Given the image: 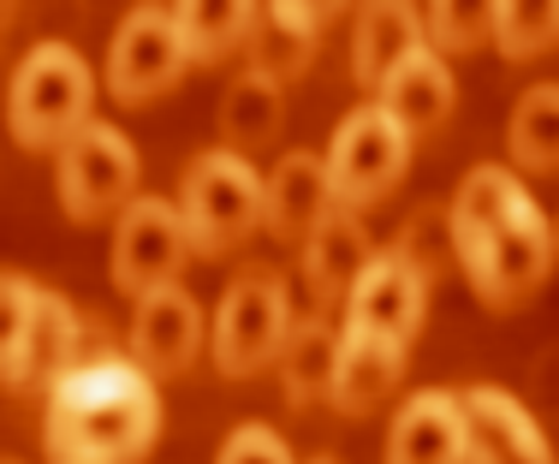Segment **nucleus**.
Here are the masks:
<instances>
[{
	"label": "nucleus",
	"instance_id": "nucleus-1",
	"mask_svg": "<svg viewBox=\"0 0 559 464\" xmlns=\"http://www.w3.org/2000/svg\"><path fill=\"white\" fill-rule=\"evenodd\" d=\"M155 441H162V388L119 352H84L43 393L48 464H143Z\"/></svg>",
	"mask_w": 559,
	"mask_h": 464
},
{
	"label": "nucleus",
	"instance_id": "nucleus-2",
	"mask_svg": "<svg viewBox=\"0 0 559 464\" xmlns=\"http://www.w3.org/2000/svg\"><path fill=\"white\" fill-rule=\"evenodd\" d=\"M96 119V72L72 43H36L7 84V126L19 150L60 155Z\"/></svg>",
	"mask_w": 559,
	"mask_h": 464
},
{
	"label": "nucleus",
	"instance_id": "nucleus-3",
	"mask_svg": "<svg viewBox=\"0 0 559 464\" xmlns=\"http://www.w3.org/2000/svg\"><path fill=\"white\" fill-rule=\"evenodd\" d=\"M179 221L191 257H233L262 233V174L233 150H197L179 174Z\"/></svg>",
	"mask_w": 559,
	"mask_h": 464
},
{
	"label": "nucleus",
	"instance_id": "nucleus-4",
	"mask_svg": "<svg viewBox=\"0 0 559 464\" xmlns=\"http://www.w3.org/2000/svg\"><path fill=\"white\" fill-rule=\"evenodd\" d=\"M292 322H298V304H292L286 274L269 262H250L245 274H233L209 316V357L226 381H250L280 357Z\"/></svg>",
	"mask_w": 559,
	"mask_h": 464
},
{
	"label": "nucleus",
	"instance_id": "nucleus-5",
	"mask_svg": "<svg viewBox=\"0 0 559 464\" xmlns=\"http://www.w3.org/2000/svg\"><path fill=\"white\" fill-rule=\"evenodd\" d=\"M411 150H417V138H411L405 126L376 108V102H357L352 114L334 126V143H328V197H334V209H352V215H364L369 203H381V197L393 191L399 179H405L411 167Z\"/></svg>",
	"mask_w": 559,
	"mask_h": 464
},
{
	"label": "nucleus",
	"instance_id": "nucleus-6",
	"mask_svg": "<svg viewBox=\"0 0 559 464\" xmlns=\"http://www.w3.org/2000/svg\"><path fill=\"white\" fill-rule=\"evenodd\" d=\"M138 143L108 119H90L72 143L55 155V197L66 209V221L96 227V221H119V209L138 197Z\"/></svg>",
	"mask_w": 559,
	"mask_h": 464
},
{
	"label": "nucleus",
	"instance_id": "nucleus-7",
	"mask_svg": "<svg viewBox=\"0 0 559 464\" xmlns=\"http://www.w3.org/2000/svg\"><path fill=\"white\" fill-rule=\"evenodd\" d=\"M191 245H185V221L179 203L167 197H131L114 221V245H108V274L131 304L150 298V292L179 286Z\"/></svg>",
	"mask_w": 559,
	"mask_h": 464
},
{
	"label": "nucleus",
	"instance_id": "nucleus-8",
	"mask_svg": "<svg viewBox=\"0 0 559 464\" xmlns=\"http://www.w3.org/2000/svg\"><path fill=\"white\" fill-rule=\"evenodd\" d=\"M459 274L471 281V292L488 304V310H518V304H530L542 286H548V274H554V227H548V215H542L536 203L518 209L488 245H476L471 257L459 262Z\"/></svg>",
	"mask_w": 559,
	"mask_h": 464
},
{
	"label": "nucleus",
	"instance_id": "nucleus-9",
	"mask_svg": "<svg viewBox=\"0 0 559 464\" xmlns=\"http://www.w3.org/2000/svg\"><path fill=\"white\" fill-rule=\"evenodd\" d=\"M185 72H191V55L179 43L173 7H138L119 19L114 43H108V66H102L114 102H126V108L162 102L167 90H179Z\"/></svg>",
	"mask_w": 559,
	"mask_h": 464
},
{
	"label": "nucleus",
	"instance_id": "nucleus-10",
	"mask_svg": "<svg viewBox=\"0 0 559 464\" xmlns=\"http://www.w3.org/2000/svg\"><path fill=\"white\" fill-rule=\"evenodd\" d=\"M459 417H464V464H559L548 429L518 393L464 388Z\"/></svg>",
	"mask_w": 559,
	"mask_h": 464
},
{
	"label": "nucleus",
	"instance_id": "nucleus-11",
	"mask_svg": "<svg viewBox=\"0 0 559 464\" xmlns=\"http://www.w3.org/2000/svg\"><path fill=\"white\" fill-rule=\"evenodd\" d=\"M203 346H209V316H203V304H197L185 286L150 292V298L131 304V352L126 357L150 381L185 376Z\"/></svg>",
	"mask_w": 559,
	"mask_h": 464
},
{
	"label": "nucleus",
	"instance_id": "nucleus-12",
	"mask_svg": "<svg viewBox=\"0 0 559 464\" xmlns=\"http://www.w3.org/2000/svg\"><path fill=\"white\" fill-rule=\"evenodd\" d=\"M429 292L435 286L423 281L417 269H405L399 257L376 250L364 281L345 298V328H364V334H381V340H393V346H411V340L423 334V322H429Z\"/></svg>",
	"mask_w": 559,
	"mask_h": 464
},
{
	"label": "nucleus",
	"instance_id": "nucleus-13",
	"mask_svg": "<svg viewBox=\"0 0 559 464\" xmlns=\"http://www.w3.org/2000/svg\"><path fill=\"white\" fill-rule=\"evenodd\" d=\"M369 257H376V238H369L364 221L352 209H328V221L298 245V274H304V292H310V310L334 316L352 298V286L364 281Z\"/></svg>",
	"mask_w": 559,
	"mask_h": 464
},
{
	"label": "nucleus",
	"instance_id": "nucleus-14",
	"mask_svg": "<svg viewBox=\"0 0 559 464\" xmlns=\"http://www.w3.org/2000/svg\"><path fill=\"white\" fill-rule=\"evenodd\" d=\"M328 209H334V197H328V162L316 150H286L262 174V233L274 245L298 250L328 221Z\"/></svg>",
	"mask_w": 559,
	"mask_h": 464
},
{
	"label": "nucleus",
	"instance_id": "nucleus-15",
	"mask_svg": "<svg viewBox=\"0 0 559 464\" xmlns=\"http://www.w3.org/2000/svg\"><path fill=\"white\" fill-rule=\"evenodd\" d=\"M316 48H322V12L304 0H274V7H250V36H245V72L269 78L286 90L292 78L310 72Z\"/></svg>",
	"mask_w": 559,
	"mask_h": 464
},
{
	"label": "nucleus",
	"instance_id": "nucleus-16",
	"mask_svg": "<svg viewBox=\"0 0 559 464\" xmlns=\"http://www.w3.org/2000/svg\"><path fill=\"white\" fill-rule=\"evenodd\" d=\"M405 381V346L381 334H364V328H340L334 346V381H328V405L340 417H369L399 393Z\"/></svg>",
	"mask_w": 559,
	"mask_h": 464
},
{
	"label": "nucleus",
	"instance_id": "nucleus-17",
	"mask_svg": "<svg viewBox=\"0 0 559 464\" xmlns=\"http://www.w3.org/2000/svg\"><path fill=\"white\" fill-rule=\"evenodd\" d=\"M84 357V316L78 304L55 286H36V304H31V328H24V352H19V369H12V388L19 393H36V388H55L66 369Z\"/></svg>",
	"mask_w": 559,
	"mask_h": 464
},
{
	"label": "nucleus",
	"instance_id": "nucleus-18",
	"mask_svg": "<svg viewBox=\"0 0 559 464\" xmlns=\"http://www.w3.org/2000/svg\"><path fill=\"white\" fill-rule=\"evenodd\" d=\"M369 102L388 108L411 138H429V131H441L452 119V108H459V78H452V66L435 55V48H411V55L381 78V90Z\"/></svg>",
	"mask_w": 559,
	"mask_h": 464
},
{
	"label": "nucleus",
	"instance_id": "nucleus-19",
	"mask_svg": "<svg viewBox=\"0 0 559 464\" xmlns=\"http://www.w3.org/2000/svg\"><path fill=\"white\" fill-rule=\"evenodd\" d=\"M381 464H464V417L452 388H423L393 411Z\"/></svg>",
	"mask_w": 559,
	"mask_h": 464
},
{
	"label": "nucleus",
	"instance_id": "nucleus-20",
	"mask_svg": "<svg viewBox=\"0 0 559 464\" xmlns=\"http://www.w3.org/2000/svg\"><path fill=\"white\" fill-rule=\"evenodd\" d=\"M536 197L524 191V179L512 174L506 162H476L471 174L459 179V191H452L447 203V221H452V245H459V262L471 257L476 245H488L506 221L518 215V209H530Z\"/></svg>",
	"mask_w": 559,
	"mask_h": 464
},
{
	"label": "nucleus",
	"instance_id": "nucleus-21",
	"mask_svg": "<svg viewBox=\"0 0 559 464\" xmlns=\"http://www.w3.org/2000/svg\"><path fill=\"white\" fill-rule=\"evenodd\" d=\"M411 48H423V7H405V0H369V7L352 12V78L369 90V96H376L381 78H388Z\"/></svg>",
	"mask_w": 559,
	"mask_h": 464
},
{
	"label": "nucleus",
	"instance_id": "nucleus-22",
	"mask_svg": "<svg viewBox=\"0 0 559 464\" xmlns=\"http://www.w3.org/2000/svg\"><path fill=\"white\" fill-rule=\"evenodd\" d=\"M215 126H221V150H233V155L250 162V150L280 143V126H286V90L269 84V78H257V72L226 78V90L215 102Z\"/></svg>",
	"mask_w": 559,
	"mask_h": 464
},
{
	"label": "nucleus",
	"instance_id": "nucleus-23",
	"mask_svg": "<svg viewBox=\"0 0 559 464\" xmlns=\"http://www.w3.org/2000/svg\"><path fill=\"white\" fill-rule=\"evenodd\" d=\"M334 346H340V328L328 316H298L280 346V388H286V405L292 411H310V405H328V381H334Z\"/></svg>",
	"mask_w": 559,
	"mask_h": 464
},
{
	"label": "nucleus",
	"instance_id": "nucleus-24",
	"mask_svg": "<svg viewBox=\"0 0 559 464\" xmlns=\"http://www.w3.org/2000/svg\"><path fill=\"white\" fill-rule=\"evenodd\" d=\"M512 174H559V84H530L506 114Z\"/></svg>",
	"mask_w": 559,
	"mask_h": 464
},
{
	"label": "nucleus",
	"instance_id": "nucleus-25",
	"mask_svg": "<svg viewBox=\"0 0 559 464\" xmlns=\"http://www.w3.org/2000/svg\"><path fill=\"white\" fill-rule=\"evenodd\" d=\"M173 24H179L191 66H221L226 55H245L250 7L245 0H185V7H173Z\"/></svg>",
	"mask_w": 559,
	"mask_h": 464
},
{
	"label": "nucleus",
	"instance_id": "nucleus-26",
	"mask_svg": "<svg viewBox=\"0 0 559 464\" xmlns=\"http://www.w3.org/2000/svg\"><path fill=\"white\" fill-rule=\"evenodd\" d=\"M488 48L506 60H542L559 48V0H495L488 7Z\"/></svg>",
	"mask_w": 559,
	"mask_h": 464
},
{
	"label": "nucleus",
	"instance_id": "nucleus-27",
	"mask_svg": "<svg viewBox=\"0 0 559 464\" xmlns=\"http://www.w3.org/2000/svg\"><path fill=\"white\" fill-rule=\"evenodd\" d=\"M388 257H399L405 269H417L423 281L435 286L441 269H459V245H452V221H447V203H417L405 221H399L393 245H381Z\"/></svg>",
	"mask_w": 559,
	"mask_h": 464
},
{
	"label": "nucleus",
	"instance_id": "nucleus-28",
	"mask_svg": "<svg viewBox=\"0 0 559 464\" xmlns=\"http://www.w3.org/2000/svg\"><path fill=\"white\" fill-rule=\"evenodd\" d=\"M423 48H435L447 66L488 48V7H464V0H429L423 7Z\"/></svg>",
	"mask_w": 559,
	"mask_h": 464
},
{
	"label": "nucleus",
	"instance_id": "nucleus-29",
	"mask_svg": "<svg viewBox=\"0 0 559 464\" xmlns=\"http://www.w3.org/2000/svg\"><path fill=\"white\" fill-rule=\"evenodd\" d=\"M31 304H36V281L0 269V388H12V369L24 352V328H31Z\"/></svg>",
	"mask_w": 559,
	"mask_h": 464
},
{
	"label": "nucleus",
	"instance_id": "nucleus-30",
	"mask_svg": "<svg viewBox=\"0 0 559 464\" xmlns=\"http://www.w3.org/2000/svg\"><path fill=\"white\" fill-rule=\"evenodd\" d=\"M215 464H298V459H292L286 441H280V429H269V423H238V429L221 441Z\"/></svg>",
	"mask_w": 559,
	"mask_h": 464
},
{
	"label": "nucleus",
	"instance_id": "nucleus-31",
	"mask_svg": "<svg viewBox=\"0 0 559 464\" xmlns=\"http://www.w3.org/2000/svg\"><path fill=\"white\" fill-rule=\"evenodd\" d=\"M548 227H554V262H559V215L548 221Z\"/></svg>",
	"mask_w": 559,
	"mask_h": 464
},
{
	"label": "nucleus",
	"instance_id": "nucleus-32",
	"mask_svg": "<svg viewBox=\"0 0 559 464\" xmlns=\"http://www.w3.org/2000/svg\"><path fill=\"white\" fill-rule=\"evenodd\" d=\"M0 464H12V459H0Z\"/></svg>",
	"mask_w": 559,
	"mask_h": 464
},
{
	"label": "nucleus",
	"instance_id": "nucleus-33",
	"mask_svg": "<svg viewBox=\"0 0 559 464\" xmlns=\"http://www.w3.org/2000/svg\"><path fill=\"white\" fill-rule=\"evenodd\" d=\"M322 464H328V459H322Z\"/></svg>",
	"mask_w": 559,
	"mask_h": 464
}]
</instances>
